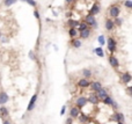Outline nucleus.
Masks as SVG:
<instances>
[{
  "label": "nucleus",
  "instance_id": "412c9836",
  "mask_svg": "<svg viewBox=\"0 0 132 124\" xmlns=\"http://www.w3.org/2000/svg\"><path fill=\"white\" fill-rule=\"evenodd\" d=\"M93 52H95L99 57H104V52H103V50H102V48H95L93 50Z\"/></svg>",
  "mask_w": 132,
  "mask_h": 124
},
{
  "label": "nucleus",
  "instance_id": "c03bdc74",
  "mask_svg": "<svg viewBox=\"0 0 132 124\" xmlns=\"http://www.w3.org/2000/svg\"><path fill=\"white\" fill-rule=\"evenodd\" d=\"M4 1H5V0H4Z\"/></svg>",
  "mask_w": 132,
  "mask_h": 124
},
{
  "label": "nucleus",
  "instance_id": "58836bf2",
  "mask_svg": "<svg viewBox=\"0 0 132 124\" xmlns=\"http://www.w3.org/2000/svg\"><path fill=\"white\" fill-rule=\"evenodd\" d=\"M74 1H77V0H66V3L67 4H73Z\"/></svg>",
  "mask_w": 132,
  "mask_h": 124
},
{
  "label": "nucleus",
  "instance_id": "79ce46f5",
  "mask_svg": "<svg viewBox=\"0 0 132 124\" xmlns=\"http://www.w3.org/2000/svg\"><path fill=\"white\" fill-rule=\"evenodd\" d=\"M21 1H26V0H21Z\"/></svg>",
  "mask_w": 132,
  "mask_h": 124
},
{
  "label": "nucleus",
  "instance_id": "423d86ee",
  "mask_svg": "<svg viewBox=\"0 0 132 124\" xmlns=\"http://www.w3.org/2000/svg\"><path fill=\"white\" fill-rule=\"evenodd\" d=\"M87 100H88V102H90L92 104H97L99 103V97H97V95H96L95 93H89V96L87 97Z\"/></svg>",
  "mask_w": 132,
  "mask_h": 124
},
{
  "label": "nucleus",
  "instance_id": "7c9ffc66",
  "mask_svg": "<svg viewBox=\"0 0 132 124\" xmlns=\"http://www.w3.org/2000/svg\"><path fill=\"white\" fill-rule=\"evenodd\" d=\"M26 1H27V3L29 4V5H31L33 7H36V5H37L35 0H26Z\"/></svg>",
  "mask_w": 132,
  "mask_h": 124
},
{
  "label": "nucleus",
  "instance_id": "39448f33",
  "mask_svg": "<svg viewBox=\"0 0 132 124\" xmlns=\"http://www.w3.org/2000/svg\"><path fill=\"white\" fill-rule=\"evenodd\" d=\"M36 101H37V94H34L33 96H31V99H30L29 103H28L27 111H30V110H33V109L35 108V103H36Z\"/></svg>",
  "mask_w": 132,
  "mask_h": 124
},
{
  "label": "nucleus",
  "instance_id": "f03ea898",
  "mask_svg": "<svg viewBox=\"0 0 132 124\" xmlns=\"http://www.w3.org/2000/svg\"><path fill=\"white\" fill-rule=\"evenodd\" d=\"M119 13H120V9L118 6H116V5H114V6H111L110 8H109V14H110L111 18H118V15H119Z\"/></svg>",
  "mask_w": 132,
  "mask_h": 124
},
{
  "label": "nucleus",
  "instance_id": "5701e85b",
  "mask_svg": "<svg viewBox=\"0 0 132 124\" xmlns=\"http://www.w3.org/2000/svg\"><path fill=\"white\" fill-rule=\"evenodd\" d=\"M112 101H114V100H112V99H111L109 95H108V96H105L104 99H103V103H104V104H107V106H111Z\"/></svg>",
  "mask_w": 132,
  "mask_h": 124
},
{
  "label": "nucleus",
  "instance_id": "1a4fd4ad",
  "mask_svg": "<svg viewBox=\"0 0 132 124\" xmlns=\"http://www.w3.org/2000/svg\"><path fill=\"white\" fill-rule=\"evenodd\" d=\"M89 85H90V82L88 81V79L82 78L78 81V87H80V88H87V87H89Z\"/></svg>",
  "mask_w": 132,
  "mask_h": 124
},
{
  "label": "nucleus",
  "instance_id": "b1692460",
  "mask_svg": "<svg viewBox=\"0 0 132 124\" xmlns=\"http://www.w3.org/2000/svg\"><path fill=\"white\" fill-rule=\"evenodd\" d=\"M86 29H88V26L85 22H81L80 24H79V28L77 29V30H79V31H82V30H86Z\"/></svg>",
  "mask_w": 132,
  "mask_h": 124
},
{
  "label": "nucleus",
  "instance_id": "2f4dec72",
  "mask_svg": "<svg viewBox=\"0 0 132 124\" xmlns=\"http://www.w3.org/2000/svg\"><path fill=\"white\" fill-rule=\"evenodd\" d=\"M111 121H114V122H117V123H118V117H117V112H115L114 115L111 116Z\"/></svg>",
  "mask_w": 132,
  "mask_h": 124
},
{
  "label": "nucleus",
  "instance_id": "4c0bfd02",
  "mask_svg": "<svg viewBox=\"0 0 132 124\" xmlns=\"http://www.w3.org/2000/svg\"><path fill=\"white\" fill-rule=\"evenodd\" d=\"M3 124H11V121H9V119H5V121L3 122Z\"/></svg>",
  "mask_w": 132,
  "mask_h": 124
},
{
  "label": "nucleus",
  "instance_id": "72a5a7b5",
  "mask_svg": "<svg viewBox=\"0 0 132 124\" xmlns=\"http://www.w3.org/2000/svg\"><path fill=\"white\" fill-rule=\"evenodd\" d=\"M65 110H66V106L61 107V110H60V115H64L65 114Z\"/></svg>",
  "mask_w": 132,
  "mask_h": 124
},
{
  "label": "nucleus",
  "instance_id": "6e6552de",
  "mask_svg": "<svg viewBox=\"0 0 132 124\" xmlns=\"http://www.w3.org/2000/svg\"><path fill=\"white\" fill-rule=\"evenodd\" d=\"M90 88H92V91L93 92H99L100 89H101V88H102V84H101V82L100 81H94V82H92V84H90Z\"/></svg>",
  "mask_w": 132,
  "mask_h": 124
},
{
  "label": "nucleus",
  "instance_id": "cd10ccee",
  "mask_svg": "<svg viewBox=\"0 0 132 124\" xmlns=\"http://www.w3.org/2000/svg\"><path fill=\"white\" fill-rule=\"evenodd\" d=\"M97 41H99V43L101 44V45H104V43H105V38L103 35H101V36H99V38H97Z\"/></svg>",
  "mask_w": 132,
  "mask_h": 124
},
{
  "label": "nucleus",
  "instance_id": "37998d69",
  "mask_svg": "<svg viewBox=\"0 0 132 124\" xmlns=\"http://www.w3.org/2000/svg\"><path fill=\"white\" fill-rule=\"evenodd\" d=\"M85 124H88V123H85Z\"/></svg>",
  "mask_w": 132,
  "mask_h": 124
},
{
  "label": "nucleus",
  "instance_id": "c756f323",
  "mask_svg": "<svg viewBox=\"0 0 132 124\" xmlns=\"http://www.w3.org/2000/svg\"><path fill=\"white\" fill-rule=\"evenodd\" d=\"M124 5H125V7H127V8H131L132 7V0H125V1H124Z\"/></svg>",
  "mask_w": 132,
  "mask_h": 124
},
{
  "label": "nucleus",
  "instance_id": "0eeeda50",
  "mask_svg": "<svg viewBox=\"0 0 132 124\" xmlns=\"http://www.w3.org/2000/svg\"><path fill=\"white\" fill-rule=\"evenodd\" d=\"M120 79H122V81H123L124 84H130V81L132 80V76L129 72H125V73H122Z\"/></svg>",
  "mask_w": 132,
  "mask_h": 124
},
{
  "label": "nucleus",
  "instance_id": "9d476101",
  "mask_svg": "<svg viewBox=\"0 0 132 124\" xmlns=\"http://www.w3.org/2000/svg\"><path fill=\"white\" fill-rule=\"evenodd\" d=\"M109 63H110V65L112 67H115V69H118V66H119V63H118L117 58L115 57L114 54H111L110 57H109Z\"/></svg>",
  "mask_w": 132,
  "mask_h": 124
},
{
  "label": "nucleus",
  "instance_id": "6ab92c4d",
  "mask_svg": "<svg viewBox=\"0 0 132 124\" xmlns=\"http://www.w3.org/2000/svg\"><path fill=\"white\" fill-rule=\"evenodd\" d=\"M89 36H90V29H89V28H88V29H86V30L80 31V38L86 39V38H88Z\"/></svg>",
  "mask_w": 132,
  "mask_h": 124
},
{
  "label": "nucleus",
  "instance_id": "f3484780",
  "mask_svg": "<svg viewBox=\"0 0 132 124\" xmlns=\"http://www.w3.org/2000/svg\"><path fill=\"white\" fill-rule=\"evenodd\" d=\"M8 116V109L6 108V107L1 106L0 107V117L1 118H5Z\"/></svg>",
  "mask_w": 132,
  "mask_h": 124
},
{
  "label": "nucleus",
  "instance_id": "473e14b6",
  "mask_svg": "<svg viewBox=\"0 0 132 124\" xmlns=\"http://www.w3.org/2000/svg\"><path fill=\"white\" fill-rule=\"evenodd\" d=\"M29 57L33 59V60H36V57H35V53H34L33 51H30L29 52Z\"/></svg>",
  "mask_w": 132,
  "mask_h": 124
},
{
  "label": "nucleus",
  "instance_id": "7ed1b4c3",
  "mask_svg": "<svg viewBox=\"0 0 132 124\" xmlns=\"http://www.w3.org/2000/svg\"><path fill=\"white\" fill-rule=\"evenodd\" d=\"M75 103H77V108H84L86 104L88 103V100H87V97L86 96H79L78 99H77V101H75Z\"/></svg>",
  "mask_w": 132,
  "mask_h": 124
},
{
  "label": "nucleus",
  "instance_id": "9b49d317",
  "mask_svg": "<svg viewBox=\"0 0 132 124\" xmlns=\"http://www.w3.org/2000/svg\"><path fill=\"white\" fill-rule=\"evenodd\" d=\"M9 100V97H8V94L5 93V92H1L0 93V104L1 106H4L5 103H7Z\"/></svg>",
  "mask_w": 132,
  "mask_h": 124
},
{
  "label": "nucleus",
  "instance_id": "bb28decb",
  "mask_svg": "<svg viewBox=\"0 0 132 124\" xmlns=\"http://www.w3.org/2000/svg\"><path fill=\"white\" fill-rule=\"evenodd\" d=\"M16 3V0H5V6L9 7V6H12V5H14V4Z\"/></svg>",
  "mask_w": 132,
  "mask_h": 124
},
{
  "label": "nucleus",
  "instance_id": "20e7f679",
  "mask_svg": "<svg viewBox=\"0 0 132 124\" xmlns=\"http://www.w3.org/2000/svg\"><path fill=\"white\" fill-rule=\"evenodd\" d=\"M116 46H117V43L114 39V37H108V50L111 53L116 51Z\"/></svg>",
  "mask_w": 132,
  "mask_h": 124
},
{
  "label": "nucleus",
  "instance_id": "2eb2a0df",
  "mask_svg": "<svg viewBox=\"0 0 132 124\" xmlns=\"http://www.w3.org/2000/svg\"><path fill=\"white\" fill-rule=\"evenodd\" d=\"M115 24H114V20H111V19H108L107 21H105V29L109 31H111L114 29Z\"/></svg>",
  "mask_w": 132,
  "mask_h": 124
},
{
  "label": "nucleus",
  "instance_id": "393cba45",
  "mask_svg": "<svg viewBox=\"0 0 132 124\" xmlns=\"http://www.w3.org/2000/svg\"><path fill=\"white\" fill-rule=\"evenodd\" d=\"M77 28H70V31H69V34H70V36L71 37H75L77 36Z\"/></svg>",
  "mask_w": 132,
  "mask_h": 124
},
{
  "label": "nucleus",
  "instance_id": "a878e982",
  "mask_svg": "<svg viewBox=\"0 0 132 124\" xmlns=\"http://www.w3.org/2000/svg\"><path fill=\"white\" fill-rule=\"evenodd\" d=\"M117 117H118V123H119V122L124 123V121H125V116L123 115V112H117Z\"/></svg>",
  "mask_w": 132,
  "mask_h": 124
},
{
  "label": "nucleus",
  "instance_id": "a211bd4d",
  "mask_svg": "<svg viewBox=\"0 0 132 124\" xmlns=\"http://www.w3.org/2000/svg\"><path fill=\"white\" fill-rule=\"evenodd\" d=\"M67 24H69L70 28H77V27H79L80 22L77 21V20H72V19H70L69 21H67Z\"/></svg>",
  "mask_w": 132,
  "mask_h": 124
},
{
  "label": "nucleus",
  "instance_id": "c85d7f7f",
  "mask_svg": "<svg viewBox=\"0 0 132 124\" xmlns=\"http://www.w3.org/2000/svg\"><path fill=\"white\" fill-rule=\"evenodd\" d=\"M123 23V19H119V18H116L114 20V24H117V26H120Z\"/></svg>",
  "mask_w": 132,
  "mask_h": 124
},
{
  "label": "nucleus",
  "instance_id": "f704fd0d",
  "mask_svg": "<svg viewBox=\"0 0 132 124\" xmlns=\"http://www.w3.org/2000/svg\"><path fill=\"white\" fill-rule=\"evenodd\" d=\"M111 106L114 107L115 109H117V108H118V104H117V102H116V101H112V103H111Z\"/></svg>",
  "mask_w": 132,
  "mask_h": 124
},
{
  "label": "nucleus",
  "instance_id": "f257e3e1",
  "mask_svg": "<svg viewBox=\"0 0 132 124\" xmlns=\"http://www.w3.org/2000/svg\"><path fill=\"white\" fill-rule=\"evenodd\" d=\"M85 23L87 24V26H92V27H97V23H96V20H95V16L90 15V14H88V15H86V18H85Z\"/></svg>",
  "mask_w": 132,
  "mask_h": 124
},
{
  "label": "nucleus",
  "instance_id": "4468645a",
  "mask_svg": "<svg viewBox=\"0 0 132 124\" xmlns=\"http://www.w3.org/2000/svg\"><path fill=\"white\" fill-rule=\"evenodd\" d=\"M79 115H80V110H79V108H77V107L71 108V110H70V116H71V118H77Z\"/></svg>",
  "mask_w": 132,
  "mask_h": 124
},
{
  "label": "nucleus",
  "instance_id": "dca6fc26",
  "mask_svg": "<svg viewBox=\"0 0 132 124\" xmlns=\"http://www.w3.org/2000/svg\"><path fill=\"white\" fill-rule=\"evenodd\" d=\"M78 117H79V121H80L82 124H85V123H89V122H90L89 117H88V116L86 115V114H81V115H79Z\"/></svg>",
  "mask_w": 132,
  "mask_h": 124
},
{
  "label": "nucleus",
  "instance_id": "4be33fe9",
  "mask_svg": "<svg viewBox=\"0 0 132 124\" xmlns=\"http://www.w3.org/2000/svg\"><path fill=\"white\" fill-rule=\"evenodd\" d=\"M72 45H73V48H80L81 46V41L80 39H78V38H74L72 41Z\"/></svg>",
  "mask_w": 132,
  "mask_h": 124
},
{
  "label": "nucleus",
  "instance_id": "ddd939ff",
  "mask_svg": "<svg viewBox=\"0 0 132 124\" xmlns=\"http://www.w3.org/2000/svg\"><path fill=\"white\" fill-rule=\"evenodd\" d=\"M96 95H97V97H99V100L100 99H101V100H103V99H104L105 96H108V91H107V89H105V88H101V89H100L99 92H96Z\"/></svg>",
  "mask_w": 132,
  "mask_h": 124
},
{
  "label": "nucleus",
  "instance_id": "f8f14e48",
  "mask_svg": "<svg viewBox=\"0 0 132 124\" xmlns=\"http://www.w3.org/2000/svg\"><path fill=\"white\" fill-rule=\"evenodd\" d=\"M99 13H100V5L99 4H94L93 6H92V8H90V11H89V14L95 16L96 14H99Z\"/></svg>",
  "mask_w": 132,
  "mask_h": 124
},
{
  "label": "nucleus",
  "instance_id": "aec40b11",
  "mask_svg": "<svg viewBox=\"0 0 132 124\" xmlns=\"http://www.w3.org/2000/svg\"><path fill=\"white\" fill-rule=\"evenodd\" d=\"M92 74H93V73H92V71H90L89 69H84V70H82V76H84L85 79L90 78V77H92Z\"/></svg>",
  "mask_w": 132,
  "mask_h": 124
},
{
  "label": "nucleus",
  "instance_id": "c9c22d12",
  "mask_svg": "<svg viewBox=\"0 0 132 124\" xmlns=\"http://www.w3.org/2000/svg\"><path fill=\"white\" fill-rule=\"evenodd\" d=\"M34 16H35L36 19H39V13H38V11H35V12H34Z\"/></svg>",
  "mask_w": 132,
  "mask_h": 124
},
{
  "label": "nucleus",
  "instance_id": "e433bc0d",
  "mask_svg": "<svg viewBox=\"0 0 132 124\" xmlns=\"http://www.w3.org/2000/svg\"><path fill=\"white\" fill-rule=\"evenodd\" d=\"M65 124H72V118L71 117H69L67 119H66V123Z\"/></svg>",
  "mask_w": 132,
  "mask_h": 124
},
{
  "label": "nucleus",
  "instance_id": "ea45409f",
  "mask_svg": "<svg viewBox=\"0 0 132 124\" xmlns=\"http://www.w3.org/2000/svg\"><path fill=\"white\" fill-rule=\"evenodd\" d=\"M117 124H124V123H122V122H119V123H117Z\"/></svg>",
  "mask_w": 132,
  "mask_h": 124
},
{
  "label": "nucleus",
  "instance_id": "a19ab883",
  "mask_svg": "<svg viewBox=\"0 0 132 124\" xmlns=\"http://www.w3.org/2000/svg\"><path fill=\"white\" fill-rule=\"evenodd\" d=\"M0 38H1V33H0Z\"/></svg>",
  "mask_w": 132,
  "mask_h": 124
}]
</instances>
